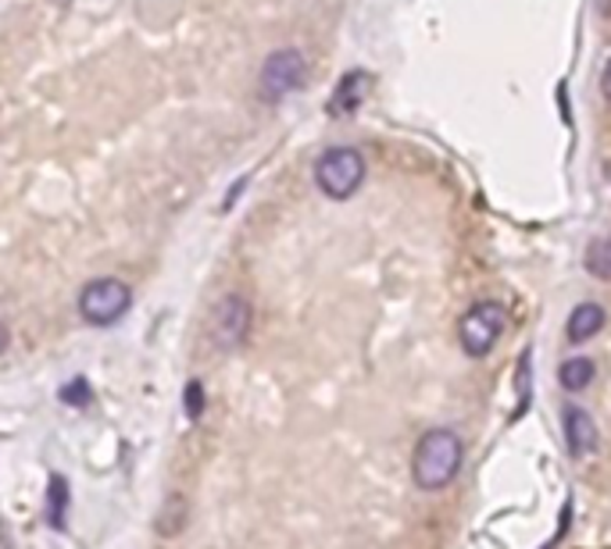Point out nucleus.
<instances>
[{
	"mask_svg": "<svg viewBox=\"0 0 611 549\" xmlns=\"http://www.w3.org/2000/svg\"><path fill=\"white\" fill-rule=\"evenodd\" d=\"M465 442L458 432L451 428H430L415 442V457H411V479L422 493H440L454 482V474L462 471Z\"/></svg>",
	"mask_w": 611,
	"mask_h": 549,
	"instance_id": "f257e3e1",
	"label": "nucleus"
},
{
	"mask_svg": "<svg viewBox=\"0 0 611 549\" xmlns=\"http://www.w3.org/2000/svg\"><path fill=\"white\" fill-rule=\"evenodd\" d=\"M315 182L330 200H347L365 182V157L354 147H330L315 161Z\"/></svg>",
	"mask_w": 611,
	"mask_h": 549,
	"instance_id": "f03ea898",
	"label": "nucleus"
},
{
	"mask_svg": "<svg viewBox=\"0 0 611 549\" xmlns=\"http://www.w3.org/2000/svg\"><path fill=\"white\" fill-rule=\"evenodd\" d=\"M130 307H133V289L122 279H93L79 293V314L93 328H108L122 322Z\"/></svg>",
	"mask_w": 611,
	"mask_h": 549,
	"instance_id": "7ed1b4c3",
	"label": "nucleus"
},
{
	"mask_svg": "<svg viewBox=\"0 0 611 549\" xmlns=\"http://www.w3.org/2000/svg\"><path fill=\"white\" fill-rule=\"evenodd\" d=\"M308 76V61L301 51L293 47H282L276 54L265 57L262 65V76H258V93L268 104H279L282 97H290L293 90H301Z\"/></svg>",
	"mask_w": 611,
	"mask_h": 549,
	"instance_id": "20e7f679",
	"label": "nucleus"
},
{
	"mask_svg": "<svg viewBox=\"0 0 611 549\" xmlns=\"http://www.w3.org/2000/svg\"><path fill=\"white\" fill-rule=\"evenodd\" d=\"M247 332H251V303L244 296H222L215 307H211L208 317V339L215 350L230 354L240 350V346L247 343Z\"/></svg>",
	"mask_w": 611,
	"mask_h": 549,
	"instance_id": "39448f33",
	"label": "nucleus"
},
{
	"mask_svg": "<svg viewBox=\"0 0 611 549\" xmlns=\"http://www.w3.org/2000/svg\"><path fill=\"white\" fill-rule=\"evenodd\" d=\"M501 332H504V311H501V303L482 300V303H476V307L462 317V325H458L462 350L468 357H487L493 346H497V339H501Z\"/></svg>",
	"mask_w": 611,
	"mask_h": 549,
	"instance_id": "423d86ee",
	"label": "nucleus"
},
{
	"mask_svg": "<svg viewBox=\"0 0 611 549\" xmlns=\"http://www.w3.org/2000/svg\"><path fill=\"white\" fill-rule=\"evenodd\" d=\"M562 428H565V442L573 457H587L597 450V442H601V432H597L593 417L582 407H565Z\"/></svg>",
	"mask_w": 611,
	"mask_h": 549,
	"instance_id": "0eeeda50",
	"label": "nucleus"
},
{
	"mask_svg": "<svg viewBox=\"0 0 611 549\" xmlns=\"http://www.w3.org/2000/svg\"><path fill=\"white\" fill-rule=\"evenodd\" d=\"M368 90H373V79L365 76V71H347L344 79H340L336 93L330 97V114H354L362 108V100L368 97Z\"/></svg>",
	"mask_w": 611,
	"mask_h": 549,
	"instance_id": "6e6552de",
	"label": "nucleus"
},
{
	"mask_svg": "<svg viewBox=\"0 0 611 549\" xmlns=\"http://www.w3.org/2000/svg\"><path fill=\"white\" fill-rule=\"evenodd\" d=\"M601 328H604V307H601V303H590L587 300V303H579L573 314H568L565 336H568V343H587Z\"/></svg>",
	"mask_w": 611,
	"mask_h": 549,
	"instance_id": "1a4fd4ad",
	"label": "nucleus"
},
{
	"mask_svg": "<svg viewBox=\"0 0 611 549\" xmlns=\"http://www.w3.org/2000/svg\"><path fill=\"white\" fill-rule=\"evenodd\" d=\"M593 360L590 357H568L565 365L558 368V379H562V389H568V393H582L590 382H593Z\"/></svg>",
	"mask_w": 611,
	"mask_h": 549,
	"instance_id": "9d476101",
	"label": "nucleus"
},
{
	"mask_svg": "<svg viewBox=\"0 0 611 549\" xmlns=\"http://www.w3.org/2000/svg\"><path fill=\"white\" fill-rule=\"evenodd\" d=\"M65 514H68V482L62 474H51L47 482V522L51 528H65Z\"/></svg>",
	"mask_w": 611,
	"mask_h": 549,
	"instance_id": "9b49d317",
	"label": "nucleus"
},
{
	"mask_svg": "<svg viewBox=\"0 0 611 549\" xmlns=\"http://www.w3.org/2000/svg\"><path fill=\"white\" fill-rule=\"evenodd\" d=\"M582 265H587V271L593 274V279L611 282V236L593 239L587 247V257H582Z\"/></svg>",
	"mask_w": 611,
	"mask_h": 549,
	"instance_id": "f8f14e48",
	"label": "nucleus"
},
{
	"mask_svg": "<svg viewBox=\"0 0 611 549\" xmlns=\"http://www.w3.org/2000/svg\"><path fill=\"white\" fill-rule=\"evenodd\" d=\"M530 354H522L519 360V371H515V393H519V403H515V411H511V422H519V417L525 414V407H530V382H533V368H530Z\"/></svg>",
	"mask_w": 611,
	"mask_h": 549,
	"instance_id": "ddd939ff",
	"label": "nucleus"
},
{
	"mask_svg": "<svg viewBox=\"0 0 611 549\" xmlns=\"http://www.w3.org/2000/svg\"><path fill=\"white\" fill-rule=\"evenodd\" d=\"M182 403H187V417L190 422H201V414H204V385L201 382H190L187 385V393H182Z\"/></svg>",
	"mask_w": 611,
	"mask_h": 549,
	"instance_id": "4468645a",
	"label": "nucleus"
},
{
	"mask_svg": "<svg viewBox=\"0 0 611 549\" xmlns=\"http://www.w3.org/2000/svg\"><path fill=\"white\" fill-rule=\"evenodd\" d=\"M62 403H68V407H87V403H90V385L82 382V379L68 382L62 389Z\"/></svg>",
	"mask_w": 611,
	"mask_h": 549,
	"instance_id": "2eb2a0df",
	"label": "nucleus"
},
{
	"mask_svg": "<svg viewBox=\"0 0 611 549\" xmlns=\"http://www.w3.org/2000/svg\"><path fill=\"white\" fill-rule=\"evenodd\" d=\"M601 93L611 100V61L604 65V76H601Z\"/></svg>",
	"mask_w": 611,
	"mask_h": 549,
	"instance_id": "dca6fc26",
	"label": "nucleus"
},
{
	"mask_svg": "<svg viewBox=\"0 0 611 549\" xmlns=\"http://www.w3.org/2000/svg\"><path fill=\"white\" fill-rule=\"evenodd\" d=\"M4 350H8V325L0 322V354H4Z\"/></svg>",
	"mask_w": 611,
	"mask_h": 549,
	"instance_id": "f3484780",
	"label": "nucleus"
}]
</instances>
